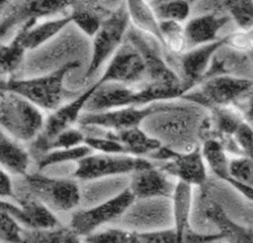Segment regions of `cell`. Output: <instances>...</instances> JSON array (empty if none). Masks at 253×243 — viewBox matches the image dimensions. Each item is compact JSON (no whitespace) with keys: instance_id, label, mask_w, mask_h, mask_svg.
I'll return each instance as SVG.
<instances>
[{"instance_id":"1","label":"cell","mask_w":253,"mask_h":243,"mask_svg":"<svg viewBox=\"0 0 253 243\" xmlns=\"http://www.w3.org/2000/svg\"><path fill=\"white\" fill-rule=\"evenodd\" d=\"M185 91L181 88H171L146 83L138 90L121 83H105L98 87L89 99L84 112L99 113L125 107L148 106L167 100L181 99Z\"/></svg>"},{"instance_id":"2","label":"cell","mask_w":253,"mask_h":243,"mask_svg":"<svg viewBox=\"0 0 253 243\" xmlns=\"http://www.w3.org/2000/svg\"><path fill=\"white\" fill-rule=\"evenodd\" d=\"M79 67V61H71L50 75L30 79L1 80V89L24 97L40 109L54 112L61 107L67 92L63 87L64 78Z\"/></svg>"},{"instance_id":"3","label":"cell","mask_w":253,"mask_h":243,"mask_svg":"<svg viewBox=\"0 0 253 243\" xmlns=\"http://www.w3.org/2000/svg\"><path fill=\"white\" fill-rule=\"evenodd\" d=\"M1 131L20 142H34L42 133L45 120L41 109L15 92L0 94Z\"/></svg>"},{"instance_id":"4","label":"cell","mask_w":253,"mask_h":243,"mask_svg":"<svg viewBox=\"0 0 253 243\" xmlns=\"http://www.w3.org/2000/svg\"><path fill=\"white\" fill-rule=\"evenodd\" d=\"M253 91V80L236 76H216L199 84L197 90H191L181 97L204 108L236 106Z\"/></svg>"},{"instance_id":"5","label":"cell","mask_w":253,"mask_h":243,"mask_svg":"<svg viewBox=\"0 0 253 243\" xmlns=\"http://www.w3.org/2000/svg\"><path fill=\"white\" fill-rule=\"evenodd\" d=\"M129 14L127 3H120L113 14L105 20L98 33L93 36L92 56L84 75V79L91 77L107 59L116 53L122 46L129 30Z\"/></svg>"},{"instance_id":"6","label":"cell","mask_w":253,"mask_h":243,"mask_svg":"<svg viewBox=\"0 0 253 243\" xmlns=\"http://www.w3.org/2000/svg\"><path fill=\"white\" fill-rule=\"evenodd\" d=\"M154 159L162 161L160 169L175 181L187 185L203 186L207 180V164L202 152V145L188 151H177L169 147H162L153 153Z\"/></svg>"},{"instance_id":"7","label":"cell","mask_w":253,"mask_h":243,"mask_svg":"<svg viewBox=\"0 0 253 243\" xmlns=\"http://www.w3.org/2000/svg\"><path fill=\"white\" fill-rule=\"evenodd\" d=\"M25 179L30 194L53 212H70L80 204L81 194L76 181L51 178L42 173H28Z\"/></svg>"},{"instance_id":"8","label":"cell","mask_w":253,"mask_h":243,"mask_svg":"<svg viewBox=\"0 0 253 243\" xmlns=\"http://www.w3.org/2000/svg\"><path fill=\"white\" fill-rule=\"evenodd\" d=\"M172 103L151 104L144 107H125L99 113L84 112L78 125L84 127H98L108 129L109 132H120L124 129L140 127L143 122L149 117L167 112Z\"/></svg>"},{"instance_id":"9","label":"cell","mask_w":253,"mask_h":243,"mask_svg":"<svg viewBox=\"0 0 253 243\" xmlns=\"http://www.w3.org/2000/svg\"><path fill=\"white\" fill-rule=\"evenodd\" d=\"M126 39L142 55L145 64L146 82L171 88H181L183 90L180 76L175 74L166 62L160 47L162 45L158 40L142 33L133 26L129 27Z\"/></svg>"},{"instance_id":"10","label":"cell","mask_w":253,"mask_h":243,"mask_svg":"<svg viewBox=\"0 0 253 243\" xmlns=\"http://www.w3.org/2000/svg\"><path fill=\"white\" fill-rule=\"evenodd\" d=\"M151 164H153L152 162L144 158L92 152L77 163L75 177L80 180H96L118 175H133Z\"/></svg>"},{"instance_id":"11","label":"cell","mask_w":253,"mask_h":243,"mask_svg":"<svg viewBox=\"0 0 253 243\" xmlns=\"http://www.w3.org/2000/svg\"><path fill=\"white\" fill-rule=\"evenodd\" d=\"M135 201V197L133 196L129 188H126L115 197L99 205L73 212L70 228L76 231L80 237L85 238L90 236L96 232L99 226L121 217L132 207Z\"/></svg>"},{"instance_id":"12","label":"cell","mask_w":253,"mask_h":243,"mask_svg":"<svg viewBox=\"0 0 253 243\" xmlns=\"http://www.w3.org/2000/svg\"><path fill=\"white\" fill-rule=\"evenodd\" d=\"M99 87L97 82L84 91L77 98L71 100L70 103L63 105L56 111L52 112L45 120L43 131L39 135L38 139L33 142V149L36 151L42 152L44 155L45 149L56 136L62 134L63 132L68 131L73 127V125L78 123L81 115L84 112L89 99L95 94V91Z\"/></svg>"},{"instance_id":"13","label":"cell","mask_w":253,"mask_h":243,"mask_svg":"<svg viewBox=\"0 0 253 243\" xmlns=\"http://www.w3.org/2000/svg\"><path fill=\"white\" fill-rule=\"evenodd\" d=\"M146 80L145 64L140 52L126 39L122 46L112 56V60L100 77L98 84H127Z\"/></svg>"},{"instance_id":"14","label":"cell","mask_w":253,"mask_h":243,"mask_svg":"<svg viewBox=\"0 0 253 243\" xmlns=\"http://www.w3.org/2000/svg\"><path fill=\"white\" fill-rule=\"evenodd\" d=\"M71 1H6L1 3V39L11 28L70 8Z\"/></svg>"},{"instance_id":"15","label":"cell","mask_w":253,"mask_h":243,"mask_svg":"<svg viewBox=\"0 0 253 243\" xmlns=\"http://www.w3.org/2000/svg\"><path fill=\"white\" fill-rule=\"evenodd\" d=\"M228 38L224 36L214 43L198 46L178 55L181 68V82L185 92H189L201 84L211 66L217 52L227 46Z\"/></svg>"},{"instance_id":"16","label":"cell","mask_w":253,"mask_h":243,"mask_svg":"<svg viewBox=\"0 0 253 243\" xmlns=\"http://www.w3.org/2000/svg\"><path fill=\"white\" fill-rule=\"evenodd\" d=\"M17 204L1 201V209L9 213L20 225L31 231L51 230L60 225L53 210L39 201L32 194L23 197H16Z\"/></svg>"},{"instance_id":"17","label":"cell","mask_w":253,"mask_h":243,"mask_svg":"<svg viewBox=\"0 0 253 243\" xmlns=\"http://www.w3.org/2000/svg\"><path fill=\"white\" fill-rule=\"evenodd\" d=\"M177 181L154 164L137 170L132 175L129 190L135 200H171Z\"/></svg>"},{"instance_id":"18","label":"cell","mask_w":253,"mask_h":243,"mask_svg":"<svg viewBox=\"0 0 253 243\" xmlns=\"http://www.w3.org/2000/svg\"><path fill=\"white\" fill-rule=\"evenodd\" d=\"M231 19L230 15L218 10L189 19L185 24L187 51L218 40L221 39L218 38V32Z\"/></svg>"},{"instance_id":"19","label":"cell","mask_w":253,"mask_h":243,"mask_svg":"<svg viewBox=\"0 0 253 243\" xmlns=\"http://www.w3.org/2000/svg\"><path fill=\"white\" fill-rule=\"evenodd\" d=\"M70 16L72 22L84 34L93 39L101 25L113 14L112 9L105 7L103 3L95 1H71Z\"/></svg>"},{"instance_id":"20","label":"cell","mask_w":253,"mask_h":243,"mask_svg":"<svg viewBox=\"0 0 253 243\" xmlns=\"http://www.w3.org/2000/svg\"><path fill=\"white\" fill-rule=\"evenodd\" d=\"M206 217L217 226L218 233L225 243H253V230L232 220L217 202H211L207 206Z\"/></svg>"},{"instance_id":"21","label":"cell","mask_w":253,"mask_h":243,"mask_svg":"<svg viewBox=\"0 0 253 243\" xmlns=\"http://www.w3.org/2000/svg\"><path fill=\"white\" fill-rule=\"evenodd\" d=\"M108 136L113 137L125 148L126 155L142 158V156L153 155L162 147V142L150 135L141 127L124 129L120 132H108Z\"/></svg>"},{"instance_id":"22","label":"cell","mask_w":253,"mask_h":243,"mask_svg":"<svg viewBox=\"0 0 253 243\" xmlns=\"http://www.w3.org/2000/svg\"><path fill=\"white\" fill-rule=\"evenodd\" d=\"M0 163L1 169L11 176H27L31 163V158L26 150L2 131L0 134Z\"/></svg>"},{"instance_id":"23","label":"cell","mask_w":253,"mask_h":243,"mask_svg":"<svg viewBox=\"0 0 253 243\" xmlns=\"http://www.w3.org/2000/svg\"><path fill=\"white\" fill-rule=\"evenodd\" d=\"M72 22L70 14L61 18L45 20L43 23H32L28 26L25 33V46L27 50H35L39 46L42 45L48 40H51L53 36L59 34L61 31L68 26Z\"/></svg>"},{"instance_id":"24","label":"cell","mask_w":253,"mask_h":243,"mask_svg":"<svg viewBox=\"0 0 253 243\" xmlns=\"http://www.w3.org/2000/svg\"><path fill=\"white\" fill-rule=\"evenodd\" d=\"M129 18L134 26L142 33L152 36L163 46V39L160 30V22L157 19L149 2L127 1Z\"/></svg>"},{"instance_id":"25","label":"cell","mask_w":253,"mask_h":243,"mask_svg":"<svg viewBox=\"0 0 253 243\" xmlns=\"http://www.w3.org/2000/svg\"><path fill=\"white\" fill-rule=\"evenodd\" d=\"M38 22V20H32L26 23L19 28L17 34L9 44H1V50H0V66H1V74L7 75L14 72L16 69L22 63L24 55L27 48L25 46V33L28 26L32 23Z\"/></svg>"},{"instance_id":"26","label":"cell","mask_w":253,"mask_h":243,"mask_svg":"<svg viewBox=\"0 0 253 243\" xmlns=\"http://www.w3.org/2000/svg\"><path fill=\"white\" fill-rule=\"evenodd\" d=\"M80 238L70 226H58L51 230H27L24 233V243H83Z\"/></svg>"},{"instance_id":"27","label":"cell","mask_w":253,"mask_h":243,"mask_svg":"<svg viewBox=\"0 0 253 243\" xmlns=\"http://www.w3.org/2000/svg\"><path fill=\"white\" fill-rule=\"evenodd\" d=\"M159 22H177L183 24L188 19L191 5L188 1H150Z\"/></svg>"},{"instance_id":"28","label":"cell","mask_w":253,"mask_h":243,"mask_svg":"<svg viewBox=\"0 0 253 243\" xmlns=\"http://www.w3.org/2000/svg\"><path fill=\"white\" fill-rule=\"evenodd\" d=\"M93 151L92 150L87 147V145H80V147L71 148V149H60V150H53V151H48L44 153L41 158L38 168L40 170L46 169L48 167H52V165L60 164V163H65V162H78L83 160L84 158L88 157L91 155Z\"/></svg>"},{"instance_id":"29","label":"cell","mask_w":253,"mask_h":243,"mask_svg":"<svg viewBox=\"0 0 253 243\" xmlns=\"http://www.w3.org/2000/svg\"><path fill=\"white\" fill-rule=\"evenodd\" d=\"M160 30L163 39V47L180 55L187 51L185 25L177 22H160Z\"/></svg>"},{"instance_id":"30","label":"cell","mask_w":253,"mask_h":243,"mask_svg":"<svg viewBox=\"0 0 253 243\" xmlns=\"http://www.w3.org/2000/svg\"><path fill=\"white\" fill-rule=\"evenodd\" d=\"M222 5L238 25L239 30L248 33L253 40V2L223 1Z\"/></svg>"},{"instance_id":"31","label":"cell","mask_w":253,"mask_h":243,"mask_svg":"<svg viewBox=\"0 0 253 243\" xmlns=\"http://www.w3.org/2000/svg\"><path fill=\"white\" fill-rule=\"evenodd\" d=\"M223 181H236L253 188V159L249 157L239 156L231 158L230 171Z\"/></svg>"},{"instance_id":"32","label":"cell","mask_w":253,"mask_h":243,"mask_svg":"<svg viewBox=\"0 0 253 243\" xmlns=\"http://www.w3.org/2000/svg\"><path fill=\"white\" fill-rule=\"evenodd\" d=\"M87 243H137V232L123 229H108L85 237Z\"/></svg>"},{"instance_id":"33","label":"cell","mask_w":253,"mask_h":243,"mask_svg":"<svg viewBox=\"0 0 253 243\" xmlns=\"http://www.w3.org/2000/svg\"><path fill=\"white\" fill-rule=\"evenodd\" d=\"M23 226L15 218L1 209L0 212V238L1 243H24Z\"/></svg>"},{"instance_id":"34","label":"cell","mask_w":253,"mask_h":243,"mask_svg":"<svg viewBox=\"0 0 253 243\" xmlns=\"http://www.w3.org/2000/svg\"><path fill=\"white\" fill-rule=\"evenodd\" d=\"M85 136L84 132L79 128L72 127L68 131L63 132L62 134L56 136L50 144L47 145L45 149L46 153L48 151H53V150H60V149H71L76 147H80V145L84 144Z\"/></svg>"},{"instance_id":"35","label":"cell","mask_w":253,"mask_h":243,"mask_svg":"<svg viewBox=\"0 0 253 243\" xmlns=\"http://www.w3.org/2000/svg\"><path fill=\"white\" fill-rule=\"evenodd\" d=\"M84 144L90 148L93 152L106 153V155H126L125 148L120 142L111 136H87Z\"/></svg>"},{"instance_id":"36","label":"cell","mask_w":253,"mask_h":243,"mask_svg":"<svg viewBox=\"0 0 253 243\" xmlns=\"http://www.w3.org/2000/svg\"><path fill=\"white\" fill-rule=\"evenodd\" d=\"M233 140L240 151V156L249 157L253 159V127L247 121L236 129Z\"/></svg>"},{"instance_id":"37","label":"cell","mask_w":253,"mask_h":243,"mask_svg":"<svg viewBox=\"0 0 253 243\" xmlns=\"http://www.w3.org/2000/svg\"><path fill=\"white\" fill-rule=\"evenodd\" d=\"M137 243H179L173 228L137 232Z\"/></svg>"},{"instance_id":"38","label":"cell","mask_w":253,"mask_h":243,"mask_svg":"<svg viewBox=\"0 0 253 243\" xmlns=\"http://www.w3.org/2000/svg\"><path fill=\"white\" fill-rule=\"evenodd\" d=\"M0 196L1 201H7V198H16L11 175L3 169L0 170Z\"/></svg>"},{"instance_id":"39","label":"cell","mask_w":253,"mask_h":243,"mask_svg":"<svg viewBox=\"0 0 253 243\" xmlns=\"http://www.w3.org/2000/svg\"><path fill=\"white\" fill-rule=\"evenodd\" d=\"M238 108L243 114L246 121L253 127V91L243 99L242 106Z\"/></svg>"},{"instance_id":"40","label":"cell","mask_w":253,"mask_h":243,"mask_svg":"<svg viewBox=\"0 0 253 243\" xmlns=\"http://www.w3.org/2000/svg\"><path fill=\"white\" fill-rule=\"evenodd\" d=\"M249 56H250V59L252 61V64H253V50L249 52Z\"/></svg>"},{"instance_id":"41","label":"cell","mask_w":253,"mask_h":243,"mask_svg":"<svg viewBox=\"0 0 253 243\" xmlns=\"http://www.w3.org/2000/svg\"><path fill=\"white\" fill-rule=\"evenodd\" d=\"M216 242H217V241H216ZM216 242H213V243H216Z\"/></svg>"}]
</instances>
